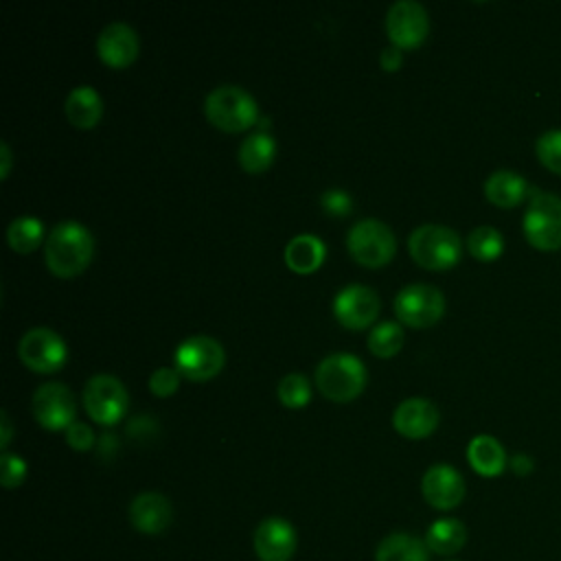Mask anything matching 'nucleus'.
Segmentation results:
<instances>
[{"instance_id": "nucleus-3", "label": "nucleus", "mask_w": 561, "mask_h": 561, "mask_svg": "<svg viewBox=\"0 0 561 561\" xmlns=\"http://www.w3.org/2000/svg\"><path fill=\"white\" fill-rule=\"evenodd\" d=\"M412 259L425 270H449L460 261L462 241L443 224H421L408 237Z\"/></svg>"}, {"instance_id": "nucleus-11", "label": "nucleus", "mask_w": 561, "mask_h": 561, "mask_svg": "<svg viewBox=\"0 0 561 561\" xmlns=\"http://www.w3.org/2000/svg\"><path fill=\"white\" fill-rule=\"evenodd\" d=\"M35 421L46 430H68L75 423L77 403L72 390L61 381L42 383L31 399Z\"/></svg>"}, {"instance_id": "nucleus-20", "label": "nucleus", "mask_w": 561, "mask_h": 561, "mask_svg": "<svg viewBox=\"0 0 561 561\" xmlns=\"http://www.w3.org/2000/svg\"><path fill=\"white\" fill-rule=\"evenodd\" d=\"M467 460L471 469L484 478H495L506 469V451L502 443L489 434H478L467 445Z\"/></svg>"}, {"instance_id": "nucleus-14", "label": "nucleus", "mask_w": 561, "mask_h": 561, "mask_svg": "<svg viewBox=\"0 0 561 561\" xmlns=\"http://www.w3.org/2000/svg\"><path fill=\"white\" fill-rule=\"evenodd\" d=\"M421 493L430 506L438 511L456 508L465 497V480L451 465H432L421 480Z\"/></svg>"}, {"instance_id": "nucleus-32", "label": "nucleus", "mask_w": 561, "mask_h": 561, "mask_svg": "<svg viewBox=\"0 0 561 561\" xmlns=\"http://www.w3.org/2000/svg\"><path fill=\"white\" fill-rule=\"evenodd\" d=\"M180 386V373L171 366H160L149 377V390L158 397H169Z\"/></svg>"}, {"instance_id": "nucleus-35", "label": "nucleus", "mask_w": 561, "mask_h": 561, "mask_svg": "<svg viewBox=\"0 0 561 561\" xmlns=\"http://www.w3.org/2000/svg\"><path fill=\"white\" fill-rule=\"evenodd\" d=\"M401 61H403V50L397 48V46H386V48L381 50V55H379V64H381V68H383L386 72L399 70Z\"/></svg>"}, {"instance_id": "nucleus-1", "label": "nucleus", "mask_w": 561, "mask_h": 561, "mask_svg": "<svg viewBox=\"0 0 561 561\" xmlns=\"http://www.w3.org/2000/svg\"><path fill=\"white\" fill-rule=\"evenodd\" d=\"M92 252H94L92 232L75 219L59 221L46 237V245H44L46 267L61 278L83 272L92 261Z\"/></svg>"}, {"instance_id": "nucleus-15", "label": "nucleus", "mask_w": 561, "mask_h": 561, "mask_svg": "<svg viewBox=\"0 0 561 561\" xmlns=\"http://www.w3.org/2000/svg\"><path fill=\"white\" fill-rule=\"evenodd\" d=\"M296 543V530L283 517H267L254 530V552L261 561H289Z\"/></svg>"}, {"instance_id": "nucleus-2", "label": "nucleus", "mask_w": 561, "mask_h": 561, "mask_svg": "<svg viewBox=\"0 0 561 561\" xmlns=\"http://www.w3.org/2000/svg\"><path fill=\"white\" fill-rule=\"evenodd\" d=\"M204 114L224 131H243L259 121V105L241 85L221 83L206 94Z\"/></svg>"}, {"instance_id": "nucleus-19", "label": "nucleus", "mask_w": 561, "mask_h": 561, "mask_svg": "<svg viewBox=\"0 0 561 561\" xmlns=\"http://www.w3.org/2000/svg\"><path fill=\"white\" fill-rule=\"evenodd\" d=\"M539 191H533L528 182L508 169H497L484 180V195L491 204L500 208H513L522 204L526 197H535Z\"/></svg>"}, {"instance_id": "nucleus-9", "label": "nucleus", "mask_w": 561, "mask_h": 561, "mask_svg": "<svg viewBox=\"0 0 561 561\" xmlns=\"http://www.w3.org/2000/svg\"><path fill=\"white\" fill-rule=\"evenodd\" d=\"M445 296L438 287L427 283H410L394 296V313L410 327H432L443 318Z\"/></svg>"}, {"instance_id": "nucleus-38", "label": "nucleus", "mask_w": 561, "mask_h": 561, "mask_svg": "<svg viewBox=\"0 0 561 561\" xmlns=\"http://www.w3.org/2000/svg\"><path fill=\"white\" fill-rule=\"evenodd\" d=\"M0 160H2V167H0V178L4 180L9 175V169H11V149L7 145V140L0 142Z\"/></svg>"}, {"instance_id": "nucleus-17", "label": "nucleus", "mask_w": 561, "mask_h": 561, "mask_svg": "<svg viewBox=\"0 0 561 561\" xmlns=\"http://www.w3.org/2000/svg\"><path fill=\"white\" fill-rule=\"evenodd\" d=\"M138 35L125 22L107 24L96 37V53L103 64L112 68H125L138 57Z\"/></svg>"}, {"instance_id": "nucleus-28", "label": "nucleus", "mask_w": 561, "mask_h": 561, "mask_svg": "<svg viewBox=\"0 0 561 561\" xmlns=\"http://www.w3.org/2000/svg\"><path fill=\"white\" fill-rule=\"evenodd\" d=\"M467 250L478 261H495L504 250V237L493 226H478L467 237Z\"/></svg>"}, {"instance_id": "nucleus-25", "label": "nucleus", "mask_w": 561, "mask_h": 561, "mask_svg": "<svg viewBox=\"0 0 561 561\" xmlns=\"http://www.w3.org/2000/svg\"><path fill=\"white\" fill-rule=\"evenodd\" d=\"M467 541V528L456 517L436 519L425 533V546L436 554H454Z\"/></svg>"}, {"instance_id": "nucleus-34", "label": "nucleus", "mask_w": 561, "mask_h": 561, "mask_svg": "<svg viewBox=\"0 0 561 561\" xmlns=\"http://www.w3.org/2000/svg\"><path fill=\"white\" fill-rule=\"evenodd\" d=\"M66 443L77 449V451H85L94 445V432L88 423L83 421H75L68 430H66Z\"/></svg>"}, {"instance_id": "nucleus-10", "label": "nucleus", "mask_w": 561, "mask_h": 561, "mask_svg": "<svg viewBox=\"0 0 561 561\" xmlns=\"http://www.w3.org/2000/svg\"><path fill=\"white\" fill-rule=\"evenodd\" d=\"M18 355L33 373H57L68 359V346L57 331L33 327L20 337Z\"/></svg>"}, {"instance_id": "nucleus-22", "label": "nucleus", "mask_w": 561, "mask_h": 561, "mask_svg": "<svg viewBox=\"0 0 561 561\" xmlns=\"http://www.w3.org/2000/svg\"><path fill=\"white\" fill-rule=\"evenodd\" d=\"M327 256V248L316 234H296L285 245V263L289 270L298 274H309L322 265Z\"/></svg>"}, {"instance_id": "nucleus-37", "label": "nucleus", "mask_w": 561, "mask_h": 561, "mask_svg": "<svg viewBox=\"0 0 561 561\" xmlns=\"http://www.w3.org/2000/svg\"><path fill=\"white\" fill-rule=\"evenodd\" d=\"M11 436H13V427H11L9 414L2 410V412H0V447H2V449L9 447Z\"/></svg>"}, {"instance_id": "nucleus-5", "label": "nucleus", "mask_w": 561, "mask_h": 561, "mask_svg": "<svg viewBox=\"0 0 561 561\" xmlns=\"http://www.w3.org/2000/svg\"><path fill=\"white\" fill-rule=\"evenodd\" d=\"M346 248L351 256L364 267L386 265L397 250L394 232L379 219H359L346 234Z\"/></svg>"}, {"instance_id": "nucleus-12", "label": "nucleus", "mask_w": 561, "mask_h": 561, "mask_svg": "<svg viewBox=\"0 0 561 561\" xmlns=\"http://www.w3.org/2000/svg\"><path fill=\"white\" fill-rule=\"evenodd\" d=\"M430 31L427 11L421 2L414 0H397L386 11V33L397 48H414L419 46Z\"/></svg>"}, {"instance_id": "nucleus-30", "label": "nucleus", "mask_w": 561, "mask_h": 561, "mask_svg": "<svg viewBox=\"0 0 561 561\" xmlns=\"http://www.w3.org/2000/svg\"><path fill=\"white\" fill-rule=\"evenodd\" d=\"M535 153L548 171L561 175V129H550L541 134L535 142Z\"/></svg>"}, {"instance_id": "nucleus-6", "label": "nucleus", "mask_w": 561, "mask_h": 561, "mask_svg": "<svg viewBox=\"0 0 561 561\" xmlns=\"http://www.w3.org/2000/svg\"><path fill=\"white\" fill-rule=\"evenodd\" d=\"M524 237L541 252L561 248V197L552 193H537L524 213Z\"/></svg>"}, {"instance_id": "nucleus-8", "label": "nucleus", "mask_w": 561, "mask_h": 561, "mask_svg": "<svg viewBox=\"0 0 561 561\" xmlns=\"http://www.w3.org/2000/svg\"><path fill=\"white\" fill-rule=\"evenodd\" d=\"M81 401L92 421L99 425H114L125 416L129 397L121 379L99 373L85 381Z\"/></svg>"}, {"instance_id": "nucleus-23", "label": "nucleus", "mask_w": 561, "mask_h": 561, "mask_svg": "<svg viewBox=\"0 0 561 561\" xmlns=\"http://www.w3.org/2000/svg\"><path fill=\"white\" fill-rule=\"evenodd\" d=\"M377 561H430V548L425 541L410 533L388 535L375 554Z\"/></svg>"}, {"instance_id": "nucleus-24", "label": "nucleus", "mask_w": 561, "mask_h": 561, "mask_svg": "<svg viewBox=\"0 0 561 561\" xmlns=\"http://www.w3.org/2000/svg\"><path fill=\"white\" fill-rule=\"evenodd\" d=\"M276 156V140L267 131H254L239 145V164L248 173L265 171Z\"/></svg>"}, {"instance_id": "nucleus-18", "label": "nucleus", "mask_w": 561, "mask_h": 561, "mask_svg": "<svg viewBox=\"0 0 561 561\" xmlns=\"http://www.w3.org/2000/svg\"><path fill=\"white\" fill-rule=\"evenodd\" d=\"M129 519L136 530L145 535H160L173 519V506L167 495L158 491H145L129 504Z\"/></svg>"}, {"instance_id": "nucleus-21", "label": "nucleus", "mask_w": 561, "mask_h": 561, "mask_svg": "<svg viewBox=\"0 0 561 561\" xmlns=\"http://www.w3.org/2000/svg\"><path fill=\"white\" fill-rule=\"evenodd\" d=\"M64 110L75 127L90 129L103 116V99L92 85H77L68 92Z\"/></svg>"}, {"instance_id": "nucleus-27", "label": "nucleus", "mask_w": 561, "mask_h": 561, "mask_svg": "<svg viewBox=\"0 0 561 561\" xmlns=\"http://www.w3.org/2000/svg\"><path fill=\"white\" fill-rule=\"evenodd\" d=\"M368 351L377 357H392L403 346V329L399 322L386 320L370 329L368 333Z\"/></svg>"}, {"instance_id": "nucleus-36", "label": "nucleus", "mask_w": 561, "mask_h": 561, "mask_svg": "<svg viewBox=\"0 0 561 561\" xmlns=\"http://www.w3.org/2000/svg\"><path fill=\"white\" fill-rule=\"evenodd\" d=\"M533 467H535V462H533L530 456H526V454H515V456L511 458V469H513L517 476H528V473L533 471Z\"/></svg>"}, {"instance_id": "nucleus-33", "label": "nucleus", "mask_w": 561, "mask_h": 561, "mask_svg": "<svg viewBox=\"0 0 561 561\" xmlns=\"http://www.w3.org/2000/svg\"><path fill=\"white\" fill-rule=\"evenodd\" d=\"M320 206L324 208L327 215L344 217V215H348L351 208H353V197H351L344 188H327V191L320 195Z\"/></svg>"}, {"instance_id": "nucleus-29", "label": "nucleus", "mask_w": 561, "mask_h": 561, "mask_svg": "<svg viewBox=\"0 0 561 561\" xmlns=\"http://www.w3.org/2000/svg\"><path fill=\"white\" fill-rule=\"evenodd\" d=\"M276 394L287 408H305L311 399V383L302 373H289L278 381Z\"/></svg>"}, {"instance_id": "nucleus-31", "label": "nucleus", "mask_w": 561, "mask_h": 561, "mask_svg": "<svg viewBox=\"0 0 561 561\" xmlns=\"http://www.w3.org/2000/svg\"><path fill=\"white\" fill-rule=\"evenodd\" d=\"M26 478V462L11 451H2L0 456V482L4 489H15Z\"/></svg>"}, {"instance_id": "nucleus-4", "label": "nucleus", "mask_w": 561, "mask_h": 561, "mask_svg": "<svg viewBox=\"0 0 561 561\" xmlns=\"http://www.w3.org/2000/svg\"><path fill=\"white\" fill-rule=\"evenodd\" d=\"M366 386V366L357 355L331 353L316 366V388L331 401L355 399Z\"/></svg>"}, {"instance_id": "nucleus-13", "label": "nucleus", "mask_w": 561, "mask_h": 561, "mask_svg": "<svg viewBox=\"0 0 561 561\" xmlns=\"http://www.w3.org/2000/svg\"><path fill=\"white\" fill-rule=\"evenodd\" d=\"M379 296L373 287L351 283L333 298V316L346 329H364L379 316Z\"/></svg>"}, {"instance_id": "nucleus-16", "label": "nucleus", "mask_w": 561, "mask_h": 561, "mask_svg": "<svg viewBox=\"0 0 561 561\" xmlns=\"http://www.w3.org/2000/svg\"><path fill=\"white\" fill-rule=\"evenodd\" d=\"M438 408L425 397H408L403 399L392 414L394 430L412 440L430 436L438 427Z\"/></svg>"}, {"instance_id": "nucleus-7", "label": "nucleus", "mask_w": 561, "mask_h": 561, "mask_svg": "<svg viewBox=\"0 0 561 561\" xmlns=\"http://www.w3.org/2000/svg\"><path fill=\"white\" fill-rule=\"evenodd\" d=\"M173 362L182 377L191 381H206L224 368L226 351L210 335H191L178 344Z\"/></svg>"}, {"instance_id": "nucleus-26", "label": "nucleus", "mask_w": 561, "mask_h": 561, "mask_svg": "<svg viewBox=\"0 0 561 561\" xmlns=\"http://www.w3.org/2000/svg\"><path fill=\"white\" fill-rule=\"evenodd\" d=\"M42 237H44V224L31 215L15 217L7 228V241L11 250L20 254L33 252L42 243Z\"/></svg>"}]
</instances>
